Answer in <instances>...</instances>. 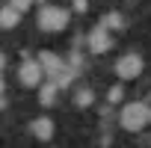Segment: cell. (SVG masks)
Instances as JSON below:
<instances>
[{"mask_svg": "<svg viewBox=\"0 0 151 148\" xmlns=\"http://www.w3.org/2000/svg\"><path fill=\"white\" fill-rule=\"evenodd\" d=\"M148 121H151V110H148V104H142V101H130V104H124L122 113H119V124H122L124 130H130V133H139Z\"/></svg>", "mask_w": 151, "mask_h": 148, "instance_id": "6da1fadb", "label": "cell"}, {"mask_svg": "<svg viewBox=\"0 0 151 148\" xmlns=\"http://www.w3.org/2000/svg\"><path fill=\"white\" fill-rule=\"evenodd\" d=\"M68 9H59V6H42L39 9V30L45 33H59L68 27Z\"/></svg>", "mask_w": 151, "mask_h": 148, "instance_id": "7a4b0ae2", "label": "cell"}, {"mask_svg": "<svg viewBox=\"0 0 151 148\" xmlns=\"http://www.w3.org/2000/svg\"><path fill=\"white\" fill-rule=\"evenodd\" d=\"M42 77H45V65H42L39 59H21V65H18V80H21V86L36 89V86H42Z\"/></svg>", "mask_w": 151, "mask_h": 148, "instance_id": "3957f363", "label": "cell"}, {"mask_svg": "<svg viewBox=\"0 0 151 148\" xmlns=\"http://www.w3.org/2000/svg\"><path fill=\"white\" fill-rule=\"evenodd\" d=\"M116 74H119V80H136L139 74H142V56H136V53H124V56H119L116 59Z\"/></svg>", "mask_w": 151, "mask_h": 148, "instance_id": "277c9868", "label": "cell"}, {"mask_svg": "<svg viewBox=\"0 0 151 148\" xmlns=\"http://www.w3.org/2000/svg\"><path fill=\"white\" fill-rule=\"evenodd\" d=\"M110 47H113V36H110V27L101 21V24L89 33V50H92V53H107Z\"/></svg>", "mask_w": 151, "mask_h": 148, "instance_id": "5b68a950", "label": "cell"}, {"mask_svg": "<svg viewBox=\"0 0 151 148\" xmlns=\"http://www.w3.org/2000/svg\"><path fill=\"white\" fill-rule=\"evenodd\" d=\"M30 133H33L39 142H47V139L53 136V121H50L47 116H39V119L30 121Z\"/></svg>", "mask_w": 151, "mask_h": 148, "instance_id": "8992f818", "label": "cell"}, {"mask_svg": "<svg viewBox=\"0 0 151 148\" xmlns=\"http://www.w3.org/2000/svg\"><path fill=\"white\" fill-rule=\"evenodd\" d=\"M18 21H21V9H18V6L6 3L3 9H0V27H6V30H12V27H15Z\"/></svg>", "mask_w": 151, "mask_h": 148, "instance_id": "52a82bcc", "label": "cell"}, {"mask_svg": "<svg viewBox=\"0 0 151 148\" xmlns=\"http://www.w3.org/2000/svg\"><path fill=\"white\" fill-rule=\"evenodd\" d=\"M56 92H59V83L53 80V83H45L42 89H39V104L42 107H50L53 101H56Z\"/></svg>", "mask_w": 151, "mask_h": 148, "instance_id": "ba28073f", "label": "cell"}, {"mask_svg": "<svg viewBox=\"0 0 151 148\" xmlns=\"http://www.w3.org/2000/svg\"><path fill=\"white\" fill-rule=\"evenodd\" d=\"M74 101H77V107H89V104L95 101V92H92V89H80L77 95H74Z\"/></svg>", "mask_w": 151, "mask_h": 148, "instance_id": "9c48e42d", "label": "cell"}, {"mask_svg": "<svg viewBox=\"0 0 151 148\" xmlns=\"http://www.w3.org/2000/svg\"><path fill=\"white\" fill-rule=\"evenodd\" d=\"M104 24H107L110 30H122V27H124V18H122L119 12H110V15H104Z\"/></svg>", "mask_w": 151, "mask_h": 148, "instance_id": "30bf717a", "label": "cell"}, {"mask_svg": "<svg viewBox=\"0 0 151 148\" xmlns=\"http://www.w3.org/2000/svg\"><path fill=\"white\" fill-rule=\"evenodd\" d=\"M122 98H124V89H122V86H110V92H107V101H110V104H119Z\"/></svg>", "mask_w": 151, "mask_h": 148, "instance_id": "8fae6325", "label": "cell"}, {"mask_svg": "<svg viewBox=\"0 0 151 148\" xmlns=\"http://www.w3.org/2000/svg\"><path fill=\"white\" fill-rule=\"evenodd\" d=\"M71 6H74V12H86V6H89V3H86V0H74Z\"/></svg>", "mask_w": 151, "mask_h": 148, "instance_id": "7c38bea8", "label": "cell"}]
</instances>
